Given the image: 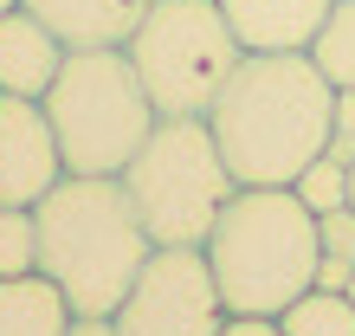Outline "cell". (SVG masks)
<instances>
[{
    "label": "cell",
    "instance_id": "cell-10",
    "mask_svg": "<svg viewBox=\"0 0 355 336\" xmlns=\"http://www.w3.org/2000/svg\"><path fill=\"white\" fill-rule=\"evenodd\" d=\"M58 65H65V39L26 7L0 13V97H46Z\"/></svg>",
    "mask_w": 355,
    "mask_h": 336
},
{
    "label": "cell",
    "instance_id": "cell-19",
    "mask_svg": "<svg viewBox=\"0 0 355 336\" xmlns=\"http://www.w3.org/2000/svg\"><path fill=\"white\" fill-rule=\"evenodd\" d=\"M349 278H355V259H317V291H349Z\"/></svg>",
    "mask_w": 355,
    "mask_h": 336
},
{
    "label": "cell",
    "instance_id": "cell-22",
    "mask_svg": "<svg viewBox=\"0 0 355 336\" xmlns=\"http://www.w3.org/2000/svg\"><path fill=\"white\" fill-rule=\"evenodd\" d=\"M349 207H355V162H349Z\"/></svg>",
    "mask_w": 355,
    "mask_h": 336
},
{
    "label": "cell",
    "instance_id": "cell-6",
    "mask_svg": "<svg viewBox=\"0 0 355 336\" xmlns=\"http://www.w3.org/2000/svg\"><path fill=\"white\" fill-rule=\"evenodd\" d=\"M123 52H130L155 117H207L245 58L220 0H149Z\"/></svg>",
    "mask_w": 355,
    "mask_h": 336
},
{
    "label": "cell",
    "instance_id": "cell-1",
    "mask_svg": "<svg viewBox=\"0 0 355 336\" xmlns=\"http://www.w3.org/2000/svg\"><path fill=\"white\" fill-rule=\"evenodd\" d=\"M329 110L336 84L310 52H245L207 110V130L239 187H291L329 149Z\"/></svg>",
    "mask_w": 355,
    "mask_h": 336
},
{
    "label": "cell",
    "instance_id": "cell-15",
    "mask_svg": "<svg viewBox=\"0 0 355 336\" xmlns=\"http://www.w3.org/2000/svg\"><path fill=\"white\" fill-rule=\"evenodd\" d=\"M26 271H39V214L0 201V278H26Z\"/></svg>",
    "mask_w": 355,
    "mask_h": 336
},
{
    "label": "cell",
    "instance_id": "cell-14",
    "mask_svg": "<svg viewBox=\"0 0 355 336\" xmlns=\"http://www.w3.org/2000/svg\"><path fill=\"white\" fill-rule=\"evenodd\" d=\"M310 58H317V72L336 84H355V0H336L329 7V19L317 26V39H310Z\"/></svg>",
    "mask_w": 355,
    "mask_h": 336
},
{
    "label": "cell",
    "instance_id": "cell-2",
    "mask_svg": "<svg viewBox=\"0 0 355 336\" xmlns=\"http://www.w3.org/2000/svg\"><path fill=\"white\" fill-rule=\"evenodd\" d=\"M39 214V271L65 291L71 317H116L136 271L149 265V226H142L123 175H65Z\"/></svg>",
    "mask_w": 355,
    "mask_h": 336
},
{
    "label": "cell",
    "instance_id": "cell-7",
    "mask_svg": "<svg viewBox=\"0 0 355 336\" xmlns=\"http://www.w3.org/2000/svg\"><path fill=\"white\" fill-rule=\"evenodd\" d=\"M110 324H116V336H220L226 298L214 285L207 252L200 246H155Z\"/></svg>",
    "mask_w": 355,
    "mask_h": 336
},
{
    "label": "cell",
    "instance_id": "cell-13",
    "mask_svg": "<svg viewBox=\"0 0 355 336\" xmlns=\"http://www.w3.org/2000/svg\"><path fill=\"white\" fill-rule=\"evenodd\" d=\"M278 324H284V336H355V298L349 291H317L310 285Z\"/></svg>",
    "mask_w": 355,
    "mask_h": 336
},
{
    "label": "cell",
    "instance_id": "cell-5",
    "mask_svg": "<svg viewBox=\"0 0 355 336\" xmlns=\"http://www.w3.org/2000/svg\"><path fill=\"white\" fill-rule=\"evenodd\" d=\"M123 187H130L155 246H207L239 181L207 130V117H155L149 142L123 168Z\"/></svg>",
    "mask_w": 355,
    "mask_h": 336
},
{
    "label": "cell",
    "instance_id": "cell-9",
    "mask_svg": "<svg viewBox=\"0 0 355 336\" xmlns=\"http://www.w3.org/2000/svg\"><path fill=\"white\" fill-rule=\"evenodd\" d=\"M336 0H220L226 26L245 52H310Z\"/></svg>",
    "mask_w": 355,
    "mask_h": 336
},
{
    "label": "cell",
    "instance_id": "cell-18",
    "mask_svg": "<svg viewBox=\"0 0 355 336\" xmlns=\"http://www.w3.org/2000/svg\"><path fill=\"white\" fill-rule=\"evenodd\" d=\"M329 156L355 162V84L336 91V110H329Z\"/></svg>",
    "mask_w": 355,
    "mask_h": 336
},
{
    "label": "cell",
    "instance_id": "cell-16",
    "mask_svg": "<svg viewBox=\"0 0 355 336\" xmlns=\"http://www.w3.org/2000/svg\"><path fill=\"white\" fill-rule=\"evenodd\" d=\"M291 194H297V201L310 207V214H329V207H349V162H336V156L323 149V156L310 162L297 181H291Z\"/></svg>",
    "mask_w": 355,
    "mask_h": 336
},
{
    "label": "cell",
    "instance_id": "cell-17",
    "mask_svg": "<svg viewBox=\"0 0 355 336\" xmlns=\"http://www.w3.org/2000/svg\"><path fill=\"white\" fill-rule=\"evenodd\" d=\"M317 240L329 259H355V207H329V214H317Z\"/></svg>",
    "mask_w": 355,
    "mask_h": 336
},
{
    "label": "cell",
    "instance_id": "cell-12",
    "mask_svg": "<svg viewBox=\"0 0 355 336\" xmlns=\"http://www.w3.org/2000/svg\"><path fill=\"white\" fill-rule=\"evenodd\" d=\"M71 304L46 271L26 278H0V336H65Z\"/></svg>",
    "mask_w": 355,
    "mask_h": 336
},
{
    "label": "cell",
    "instance_id": "cell-4",
    "mask_svg": "<svg viewBox=\"0 0 355 336\" xmlns=\"http://www.w3.org/2000/svg\"><path fill=\"white\" fill-rule=\"evenodd\" d=\"M52 117L65 175H123L130 156L155 130V103L142 91V78L123 46H85L65 52L52 91L39 97Z\"/></svg>",
    "mask_w": 355,
    "mask_h": 336
},
{
    "label": "cell",
    "instance_id": "cell-8",
    "mask_svg": "<svg viewBox=\"0 0 355 336\" xmlns=\"http://www.w3.org/2000/svg\"><path fill=\"white\" fill-rule=\"evenodd\" d=\"M65 181L52 117L39 97H0V201L7 207H39Z\"/></svg>",
    "mask_w": 355,
    "mask_h": 336
},
{
    "label": "cell",
    "instance_id": "cell-23",
    "mask_svg": "<svg viewBox=\"0 0 355 336\" xmlns=\"http://www.w3.org/2000/svg\"><path fill=\"white\" fill-rule=\"evenodd\" d=\"M7 7H19V0H0V13H7Z\"/></svg>",
    "mask_w": 355,
    "mask_h": 336
},
{
    "label": "cell",
    "instance_id": "cell-3",
    "mask_svg": "<svg viewBox=\"0 0 355 336\" xmlns=\"http://www.w3.org/2000/svg\"><path fill=\"white\" fill-rule=\"evenodd\" d=\"M207 265L226 298V317H284L317 285V214L291 187H233L207 233Z\"/></svg>",
    "mask_w": 355,
    "mask_h": 336
},
{
    "label": "cell",
    "instance_id": "cell-24",
    "mask_svg": "<svg viewBox=\"0 0 355 336\" xmlns=\"http://www.w3.org/2000/svg\"><path fill=\"white\" fill-rule=\"evenodd\" d=\"M349 298H355V278H349Z\"/></svg>",
    "mask_w": 355,
    "mask_h": 336
},
{
    "label": "cell",
    "instance_id": "cell-11",
    "mask_svg": "<svg viewBox=\"0 0 355 336\" xmlns=\"http://www.w3.org/2000/svg\"><path fill=\"white\" fill-rule=\"evenodd\" d=\"M19 7L46 19L65 39V52H85V46H130L149 0H19Z\"/></svg>",
    "mask_w": 355,
    "mask_h": 336
},
{
    "label": "cell",
    "instance_id": "cell-21",
    "mask_svg": "<svg viewBox=\"0 0 355 336\" xmlns=\"http://www.w3.org/2000/svg\"><path fill=\"white\" fill-rule=\"evenodd\" d=\"M65 336H116V324H110V317H71Z\"/></svg>",
    "mask_w": 355,
    "mask_h": 336
},
{
    "label": "cell",
    "instance_id": "cell-20",
    "mask_svg": "<svg viewBox=\"0 0 355 336\" xmlns=\"http://www.w3.org/2000/svg\"><path fill=\"white\" fill-rule=\"evenodd\" d=\"M220 336H284V324L278 317H226Z\"/></svg>",
    "mask_w": 355,
    "mask_h": 336
}]
</instances>
